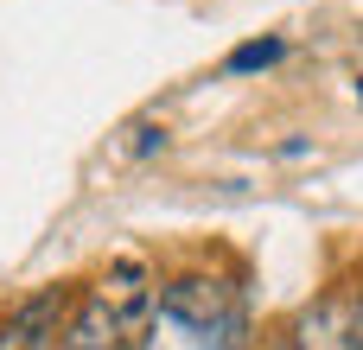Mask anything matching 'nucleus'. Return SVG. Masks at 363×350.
<instances>
[{"mask_svg":"<svg viewBox=\"0 0 363 350\" xmlns=\"http://www.w3.org/2000/svg\"><path fill=\"white\" fill-rule=\"evenodd\" d=\"M160 319L191 332L204 350H236V338H242V300L217 274H172L160 287Z\"/></svg>","mask_w":363,"mask_h":350,"instance_id":"nucleus-1","label":"nucleus"},{"mask_svg":"<svg viewBox=\"0 0 363 350\" xmlns=\"http://www.w3.org/2000/svg\"><path fill=\"white\" fill-rule=\"evenodd\" d=\"M64 312H70V293H64V287H38V293H26V300L0 319V350H57Z\"/></svg>","mask_w":363,"mask_h":350,"instance_id":"nucleus-2","label":"nucleus"},{"mask_svg":"<svg viewBox=\"0 0 363 350\" xmlns=\"http://www.w3.org/2000/svg\"><path fill=\"white\" fill-rule=\"evenodd\" d=\"M287 350H351V293H319L294 319Z\"/></svg>","mask_w":363,"mask_h":350,"instance_id":"nucleus-3","label":"nucleus"},{"mask_svg":"<svg viewBox=\"0 0 363 350\" xmlns=\"http://www.w3.org/2000/svg\"><path fill=\"white\" fill-rule=\"evenodd\" d=\"M57 350H128V325L89 293L64 312V332H57Z\"/></svg>","mask_w":363,"mask_h":350,"instance_id":"nucleus-4","label":"nucleus"},{"mask_svg":"<svg viewBox=\"0 0 363 350\" xmlns=\"http://www.w3.org/2000/svg\"><path fill=\"white\" fill-rule=\"evenodd\" d=\"M281 38H255V45H236L230 51V70H268V64H281Z\"/></svg>","mask_w":363,"mask_h":350,"instance_id":"nucleus-5","label":"nucleus"},{"mask_svg":"<svg viewBox=\"0 0 363 350\" xmlns=\"http://www.w3.org/2000/svg\"><path fill=\"white\" fill-rule=\"evenodd\" d=\"M351 350H363V293L351 300Z\"/></svg>","mask_w":363,"mask_h":350,"instance_id":"nucleus-6","label":"nucleus"},{"mask_svg":"<svg viewBox=\"0 0 363 350\" xmlns=\"http://www.w3.org/2000/svg\"><path fill=\"white\" fill-rule=\"evenodd\" d=\"M357 96H363V83H357Z\"/></svg>","mask_w":363,"mask_h":350,"instance_id":"nucleus-7","label":"nucleus"}]
</instances>
